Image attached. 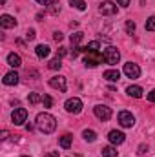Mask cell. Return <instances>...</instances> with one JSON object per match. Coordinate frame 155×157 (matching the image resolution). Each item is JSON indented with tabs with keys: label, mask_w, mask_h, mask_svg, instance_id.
Segmentation results:
<instances>
[{
	"label": "cell",
	"mask_w": 155,
	"mask_h": 157,
	"mask_svg": "<svg viewBox=\"0 0 155 157\" xmlns=\"http://www.w3.org/2000/svg\"><path fill=\"white\" fill-rule=\"evenodd\" d=\"M82 137H84V141H88V143H93V141L97 139V133H95L93 130H84V132H82Z\"/></svg>",
	"instance_id": "20"
},
{
	"label": "cell",
	"mask_w": 155,
	"mask_h": 157,
	"mask_svg": "<svg viewBox=\"0 0 155 157\" xmlns=\"http://www.w3.org/2000/svg\"><path fill=\"white\" fill-rule=\"evenodd\" d=\"M53 39L57 40V42H60V40L64 39V35H62L60 31H55V33H53Z\"/></svg>",
	"instance_id": "32"
},
{
	"label": "cell",
	"mask_w": 155,
	"mask_h": 157,
	"mask_svg": "<svg viewBox=\"0 0 155 157\" xmlns=\"http://www.w3.org/2000/svg\"><path fill=\"white\" fill-rule=\"evenodd\" d=\"M71 141H73V135H70V133H64V135H62V137L59 139L60 146H62V148H66V150H68V148L71 146Z\"/></svg>",
	"instance_id": "18"
},
{
	"label": "cell",
	"mask_w": 155,
	"mask_h": 157,
	"mask_svg": "<svg viewBox=\"0 0 155 157\" xmlns=\"http://www.w3.org/2000/svg\"><path fill=\"white\" fill-rule=\"evenodd\" d=\"M146 29L148 31H155V17H150L146 20Z\"/></svg>",
	"instance_id": "26"
},
{
	"label": "cell",
	"mask_w": 155,
	"mask_h": 157,
	"mask_svg": "<svg viewBox=\"0 0 155 157\" xmlns=\"http://www.w3.org/2000/svg\"><path fill=\"white\" fill-rule=\"evenodd\" d=\"M2 82H4L6 86H15V84L18 82V75H17V71H9V73H6L4 78H2Z\"/></svg>",
	"instance_id": "13"
},
{
	"label": "cell",
	"mask_w": 155,
	"mask_h": 157,
	"mask_svg": "<svg viewBox=\"0 0 155 157\" xmlns=\"http://www.w3.org/2000/svg\"><path fill=\"white\" fill-rule=\"evenodd\" d=\"M126 31L128 33H133L135 31V22L133 20H126Z\"/></svg>",
	"instance_id": "29"
},
{
	"label": "cell",
	"mask_w": 155,
	"mask_h": 157,
	"mask_svg": "<svg viewBox=\"0 0 155 157\" xmlns=\"http://www.w3.org/2000/svg\"><path fill=\"white\" fill-rule=\"evenodd\" d=\"M49 157H59V154H57V152H51V154H49Z\"/></svg>",
	"instance_id": "38"
},
{
	"label": "cell",
	"mask_w": 155,
	"mask_h": 157,
	"mask_svg": "<svg viewBox=\"0 0 155 157\" xmlns=\"http://www.w3.org/2000/svg\"><path fill=\"white\" fill-rule=\"evenodd\" d=\"M2 4H6V0H2Z\"/></svg>",
	"instance_id": "40"
},
{
	"label": "cell",
	"mask_w": 155,
	"mask_h": 157,
	"mask_svg": "<svg viewBox=\"0 0 155 157\" xmlns=\"http://www.w3.org/2000/svg\"><path fill=\"white\" fill-rule=\"evenodd\" d=\"M28 119V110L26 108H15V112L11 113V121L15 124H24Z\"/></svg>",
	"instance_id": "9"
},
{
	"label": "cell",
	"mask_w": 155,
	"mask_h": 157,
	"mask_svg": "<svg viewBox=\"0 0 155 157\" xmlns=\"http://www.w3.org/2000/svg\"><path fill=\"white\" fill-rule=\"evenodd\" d=\"M119 152H117L115 146H104L102 148V157H117Z\"/></svg>",
	"instance_id": "19"
},
{
	"label": "cell",
	"mask_w": 155,
	"mask_h": 157,
	"mask_svg": "<svg viewBox=\"0 0 155 157\" xmlns=\"http://www.w3.org/2000/svg\"><path fill=\"white\" fill-rule=\"evenodd\" d=\"M42 102H44V108H51V106H53V99H51L49 95H44Z\"/></svg>",
	"instance_id": "27"
},
{
	"label": "cell",
	"mask_w": 155,
	"mask_h": 157,
	"mask_svg": "<svg viewBox=\"0 0 155 157\" xmlns=\"http://www.w3.org/2000/svg\"><path fill=\"white\" fill-rule=\"evenodd\" d=\"M104 59H106V62L108 64H117L119 60H120V53H119V49L117 48H108L106 51H104Z\"/></svg>",
	"instance_id": "8"
},
{
	"label": "cell",
	"mask_w": 155,
	"mask_h": 157,
	"mask_svg": "<svg viewBox=\"0 0 155 157\" xmlns=\"http://www.w3.org/2000/svg\"><path fill=\"white\" fill-rule=\"evenodd\" d=\"M122 71H124V75L128 78H139L141 77V68L137 64H133V62H126Z\"/></svg>",
	"instance_id": "5"
},
{
	"label": "cell",
	"mask_w": 155,
	"mask_h": 157,
	"mask_svg": "<svg viewBox=\"0 0 155 157\" xmlns=\"http://www.w3.org/2000/svg\"><path fill=\"white\" fill-rule=\"evenodd\" d=\"M106 59H104V55L100 53V51H86V57H84V64L88 66V68H95V66H99V64H102Z\"/></svg>",
	"instance_id": "2"
},
{
	"label": "cell",
	"mask_w": 155,
	"mask_h": 157,
	"mask_svg": "<svg viewBox=\"0 0 155 157\" xmlns=\"http://www.w3.org/2000/svg\"><path fill=\"white\" fill-rule=\"evenodd\" d=\"M39 4H42V6H51L53 4V0H37Z\"/></svg>",
	"instance_id": "36"
},
{
	"label": "cell",
	"mask_w": 155,
	"mask_h": 157,
	"mask_svg": "<svg viewBox=\"0 0 155 157\" xmlns=\"http://www.w3.org/2000/svg\"><path fill=\"white\" fill-rule=\"evenodd\" d=\"M70 4H71V7H75L78 11H84L86 9V2L84 0H70Z\"/></svg>",
	"instance_id": "21"
},
{
	"label": "cell",
	"mask_w": 155,
	"mask_h": 157,
	"mask_svg": "<svg viewBox=\"0 0 155 157\" xmlns=\"http://www.w3.org/2000/svg\"><path fill=\"white\" fill-rule=\"evenodd\" d=\"M99 48H100V44H99L97 40H93V42H89V44L84 48V51H99Z\"/></svg>",
	"instance_id": "23"
},
{
	"label": "cell",
	"mask_w": 155,
	"mask_h": 157,
	"mask_svg": "<svg viewBox=\"0 0 155 157\" xmlns=\"http://www.w3.org/2000/svg\"><path fill=\"white\" fill-rule=\"evenodd\" d=\"M80 40H82V33H80V31L73 33V35H71V46H78Z\"/></svg>",
	"instance_id": "25"
},
{
	"label": "cell",
	"mask_w": 155,
	"mask_h": 157,
	"mask_svg": "<svg viewBox=\"0 0 155 157\" xmlns=\"http://www.w3.org/2000/svg\"><path fill=\"white\" fill-rule=\"evenodd\" d=\"M146 152H148V146H144V144L139 146V155H142V154H146Z\"/></svg>",
	"instance_id": "35"
},
{
	"label": "cell",
	"mask_w": 155,
	"mask_h": 157,
	"mask_svg": "<svg viewBox=\"0 0 155 157\" xmlns=\"http://www.w3.org/2000/svg\"><path fill=\"white\" fill-rule=\"evenodd\" d=\"M93 113H95V117L100 119V121H110L112 119V108L106 106V104H97L93 108Z\"/></svg>",
	"instance_id": "4"
},
{
	"label": "cell",
	"mask_w": 155,
	"mask_h": 157,
	"mask_svg": "<svg viewBox=\"0 0 155 157\" xmlns=\"http://www.w3.org/2000/svg\"><path fill=\"white\" fill-rule=\"evenodd\" d=\"M117 4L122 6V7H128V6H130V0H117Z\"/></svg>",
	"instance_id": "33"
},
{
	"label": "cell",
	"mask_w": 155,
	"mask_h": 157,
	"mask_svg": "<svg viewBox=\"0 0 155 157\" xmlns=\"http://www.w3.org/2000/svg\"><path fill=\"white\" fill-rule=\"evenodd\" d=\"M66 53H68V51H66V48H59V49H57V57H59V59H62Z\"/></svg>",
	"instance_id": "31"
},
{
	"label": "cell",
	"mask_w": 155,
	"mask_h": 157,
	"mask_svg": "<svg viewBox=\"0 0 155 157\" xmlns=\"http://www.w3.org/2000/svg\"><path fill=\"white\" fill-rule=\"evenodd\" d=\"M35 51H37V57H39V59H46V57L49 55V46H46V44H39Z\"/></svg>",
	"instance_id": "17"
},
{
	"label": "cell",
	"mask_w": 155,
	"mask_h": 157,
	"mask_svg": "<svg viewBox=\"0 0 155 157\" xmlns=\"http://www.w3.org/2000/svg\"><path fill=\"white\" fill-rule=\"evenodd\" d=\"M119 124H120L122 128H131V126L135 124L133 113H131V112H120V113H119Z\"/></svg>",
	"instance_id": "6"
},
{
	"label": "cell",
	"mask_w": 155,
	"mask_h": 157,
	"mask_svg": "<svg viewBox=\"0 0 155 157\" xmlns=\"http://www.w3.org/2000/svg\"><path fill=\"white\" fill-rule=\"evenodd\" d=\"M104 78L110 82H117L120 78V73H119V70H108V71H104Z\"/></svg>",
	"instance_id": "16"
},
{
	"label": "cell",
	"mask_w": 155,
	"mask_h": 157,
	"mask_svg": "<svg viewBox=\"0 0 155 157\" xmlns=\"http://www.w3.org/2000/svg\"><path fill=\"white\" fill-rule=\"evenodd\" d=\"M35 37H37V35H35V29H28V31H26V39L28 40H33Z\"/></svg>",
	"instance_id": "30"
},
{
	"label": "cell",
	"mask_w": 155,
	"mask_h": 157,
	"mask_svg": "<svg viewBox=\"0 0 155 157\" xmlns=\"http://www.w3.org/2000/svg\"><path fill=\"white\" fill-rule=\"evenodd\" d=\"M108 139H110L112 144H122V143L126 141V135H124L122 132H119V130H112V132L108 133Z\"/></svg>",
	"instance_id": "10"
},
{
	"label": "cell",
	"mask_w": 155,
	"mask_h": 157,
	"mask_svg": "<svg viewBox=\"0 0 155 157\" xmlns=\"http://www.w3.org/2000/svg\"><path fill=\"white\" fill-rule=\"evenodd\" d=\"M49 86H51V88H55V90L66 91V90H68L66 77H62V75H55V77H51V78H49Z\"/></svg>",
	"instance_id": "7"
},
{
	"label": "cell",
	"mask_w": 155,
	"mask_h": 157,
	"mask_svg": "<svg viewBox=\"0 0 155 157\" xmlns=\"http://www.w3.org/2000/svg\"><path fill=\"white\" fill-rule=\"evenodd\" d=\"M0 26H2L4 29H11V28L17 26V20H15L11 15H2V17H0Z\"/></svg>",
	"instance_id": "12"
},
{
	"label": "cell",
	"mask_w": 155,
	"mask_h": 157,
	"mask_svg": "<svg viewBox=\"0 0 155 157\" xmlns=\"http://www.w3.org/2000/svg\"><path fill=\"white\" fill-rule=\"evenodd\" d=\"M148 101H150V102H155V90H152V91L148 93Z\"/></svg>",
	"instance_id": "34"
},
{
	"label": "cell",
	"mask_w": 155,
	"mask_h": 157,
	"mask_svg": "<svg viewBox=\"0 0 155 157\" xmlns=\"http://www.w3.org/2000/svg\"><path fill=\"white\" fill-rule=\"evenodd\" d=\"M126 93H128L130 97H133V99H141L144 91H142L141 86H128V88H126Z\"/></svg>",
	"instance_id": "14"
},
{
	"label": "cell",
	"mask_w": 155,
	"mask_h": 157,
	"mask_svg": "<svg viewBox=\"0 0 155 157\" xmlns=\"http://www.w3.org/2000/svg\"><path fill=\"white\" fill-rule=\"evenodd\" d=\"M99 9H100V13H102V15H115V13H117V6L113 4V2H110V0L102 2Z\"/></svg>",
	"instance_id": "11"
},
{
	"label": "cell",
	"mask_w": 155,
	"mask_h": 157,
	"mask_svg": "<svg viewBox=\"0 0 155 157\" xmlns=\"http://www.w3.org/2000/svg\"><path fill=\"white\" fill-rule=\"evenodd\" d=\"M64 108H66V112H68V113L77 115V113L82 112V101H80L78 97H71V99H68V101H66Z\"/></svg>",
	"instance_id": "3"
},
{
	"label": "cell",
	"mask_w": 155,
	"mask_h": 157,
	"mask_svg": "<svg viewBox=\"0 0 155 157\" xmlns=\"http://www.w3.org/2000/svg\"><path fill=\"white\" fill-rule=\"evenodd\" d=\"M22 157H31V155H22Z\"/></svg>",
	"instance_id": "39"
},
{
	"label": "cell",
	"mask_w": 155,
	"mask_h": 157,
	"mask_svg": "<svg viewBox=\"0 0 155 157\" xmlns=\"http://www.w3.org/2000/svg\"><path fill=\"white\" fill-rule=\"evenodd\" d=\"M7 135H9V133H7V132L4 130V132H2V137H0V139H7Z\"/></svg>",
	"instance_id": "37"
},
{
	"label": "cell",
	"mask_w": 155,
	"mask_h": 157,
	"mask_svg": "<svg viewBox=\"0 0 155 157\" xmlns=\"http://www.w3.org/2000/svg\"><path fill=\"white\" fill-rule=\"evenodd\" d=\"M7 64H9L11 68H20V66H22V59H20L17 53H9V55H7Z\"/></svg>",
	"instance_id": "15"
},
{
	"label": "cell",
	"mask_w": 155,
	"mask_h": 157,
	"mask_svg": "<svg viewBox=\"0 0 155 157\" xmlns=\"http://www.w3.org/2000/svg\"><path fill=\"white\" fill-rule=\"evenodd\" d=\"M47 66H49V70H60V68H62V62H60V59L57 57V59H53Z\"/></svg>",
	"instance_id": "24"
},
{
	"label": "cell",
	"mask_w": 155,
	"mask_h": 157,
	"mask_svg": "<svg viewBox=\"0 0 155 157\" xmlns=\"http://www.w3.org/2000/svg\"><path fill=\"white\" fill-rule=\"evenodd\" d=\"M59 11H60V6H59L57 2H53V4L49 6V13H51V15H57Z\"/></svg>",
	"instance_id": "28"
},
{
	"label": "cell",
	"mask_w": 155,
	"mask_h": 157,
	"mask_svg": "<svg viewBox=\"0 0 155 157\" xmlns=\"http://www.w3.org/2000/svg\"><path fill=\"white\" fill-rule=\"evenodd\" d=\"M28 99H29V102H31V104H39L44 97H40V93H35V91H33V93H29V97H28Z\"/></svg>",
	"instance_id": "22"
},
{
	"label": "cell",
	"mask_w": 155,
	"mask_h": 157,
	"mask_svg": "<svg viewBox=\"0 0 155 157\" xmlns=\"http://www.w3.org/2000/svg\"><path fill=\"white\" fill-rule=\"evenodd\" d=\"M37 128L42 133H53L57 130V119L47 112H42L37 115Z\"/></svg>",
	"instance_id": "1"
}]
</instances>
